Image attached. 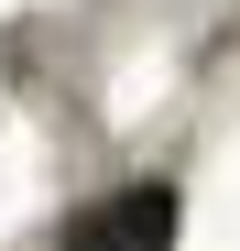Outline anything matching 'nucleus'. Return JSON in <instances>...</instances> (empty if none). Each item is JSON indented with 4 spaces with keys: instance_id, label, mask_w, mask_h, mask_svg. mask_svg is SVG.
<instances>
[{
    "instance_id": "f257e3e1",
    "label": "nucleus",
    "mask_w": 240,
    "mask_h": 251,
    "mask_svg": "<svg viewBox=\"0 0 240 251\" xmlns=\"http://www.w3.org/2000/svg\"><path fill=\"white\" fill-rule=\"evenodd\" d=\"M175 186L164 175H142V186H120V197H98L88 219L66 229V251H175Z\"/></svg>"
}]
</instances>
